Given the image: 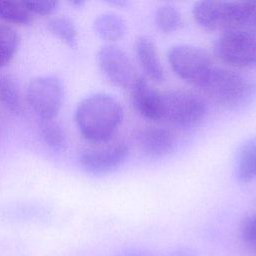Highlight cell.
Returning <instances> with one entry per match:
<instances>
[{
	"label": "cell",
	"instance_id": "cell-1",
	"mask_svg": "<svg viewBox=\"0 0 256 256\" xmlns=\"http://www.w3.org/2000/svg\"><path fill=\"white\" fill-rule=\"evenodd\" d=\"M124 118L121 103L107 93H95L79 102L74 120L80 135L91 143L109 142Z\"/></svg>",
	"mask_w": 256,
	"mask_h": 256
},
{
	"label": "cell",
	"instance_id": "cell-2",
	"mask_svg": "<svg viewBox=\"0 0 256 256\" xmlns=\"http://www.w3.org/2000/svg\"><path fill=\"white\" fill-rule=\"evenodd\" d=\"M197 89L215 105L233 110L251 100L256 92V85L241 73L214 66Z\"/></svg>",
	"mask_w": 256,
	"mask_h": 256
},
{
	"label": "cell",
	"instance_id": "cell-3",
	"mask_svg": "<svg viewBox=\"0 0 256 256\" xmlns=\"http://www.w3.org/2000/svg\"><path fill=\"white\" fill-rule=\"evenodd\" d=\"M195 22L207 31H229L248 28L249 0H205L196 2L192 8Z\"/></svg>",
	"mask_w": 256,
	"mask_h": 256
},
{
	"label": "cell",
	"instance_id": "cell-4",
	"mask_svg": "<svg viewBox=\"0 0 256 256\" xmlns=\"http://www.w3.org/2000/svg\"><path fill=\"white\" fill-rule=\"evenodd\" d=\"M207 113L206 101L193 91L172 89L162 92V120L175 127H197L205 120Z\"/></svg>",
	"mask_w": 256,
	"mask_h": 256
},
{
	"label": "cell",
	"instance_id": "cell-5",
	"mask_svg": "<svg viewBox=\"0 0 256 256\" xmlns=\"http://www.w3.org/2000/svg\"><path fill=\"white\" fill-rule=\"evenodd\" d=\"M214 53L223 63L236 68H256V30L240 28L222 32Z\"/></svg>",
	"mask_w": 256,
	"mask_h": 256
},
{
	"label": "cell",
	"instance_id": "cell-6",
	"mask_svg": "<svg viewBox=\"0 0 256 256\" xmlns=\"http://www.w3.org/2000/svg\"><path fill=\"white\" fill-rule=\"evenodd\" d=\"M167 59L179 78L197 88L215 66L206 50L190 44L172 46L167 53Z\"/></svg>",
	"mask_w": 256,
	"mask_h": 256
},
{
	"label": "cell",
	"instance_id": "cell-7",
	"mask_svg": "<svg viewBox=\"0 0 256 256\" xmlns=\"http://www.w3.org/2000/svg\"><path fill=\"white\" fill-rule=\"evenodd\" d=\"M64 88L55 76H38L27 87L26 100L41 121L54 120L63 104Z\"/></svg>",
	"mask_w": 256,
	"mask_h": 256
},
{
	"label": "cell",
	"instance_id": "cell-8",
	"mask_svg": "<svg viewBox=\"0 0 256 256\" xmlns=\"http://www.w3.org/2000/svg\"><path fill=\"white\" fill-rule=\"evenodd\" d=\"M97 64L104 77L118 88L131 90L139 78L129 55L114 44L101 47L97 53Z\"/></svg>",
	"mask_w": 256,
	"mask_h": 256
},
{
	"label": "cell",
	"instance_id": "cell-9",
	"mask_svg": "<svg viewBox=\"0 0 256 256\" xmlns=\"http://www.w3.org/2000/svg\"><path fill=\"white\" fill-rule=\"evenodd\" d=\"M129 155V146L124 142H117L83 151L79 156V164L90 175L104 176L119 169Z\"/></svg>",
	"mask_w": 256,
	"mask_h": 256
},
{
	"label": "cell",
	"instance_id": "cell-10",
	"mask_svg": "<svg viewBox=\"0 0 256 256\" xmlns=\"http://www.w3.org/2000/svg\"><path fill=\"white\" fill-rule=\"evenodd\" d=\"M135 143L143 155L158 159L166 157L175 150L177 136L167 127L147 126L136 131Z\"/></svg>",
	"mask_w": 256,
	"mask_h": 256
},
{
	"label": "cell",
	"instance_id": "cell-11",
	"mask_svg": "<svg viewBox=\"0 0 256 256\" xmlns=\"http://www.w3.org/2000/svg\"><path fill=\"white\" fill-rule=\"evenodd\" d=\"M131 101L136 112L150 121L162 120V92L139 76L131 88Z\"/></svg>",
	"mask_w": 256,
	"mask_h": 256
},
{
	"label": "cell",
	"instance_id": "cell-12",
	"mask_svg": "<svg viewBox=\"0 0 256 256\" xmlns=\"http://www.w3.org/2000/svg\"><path fill=\"white\" fill-rule=\"evenodd\" d=\"M135 53L142 70L149 79L159 83L165 79L164 68L152 39L139 36L135 41Z\"/></svg>",
	"mask_w": 256,
	"mask_h": 256
},
{
	"label": "cell",
	"instance_id": "cell-13",
	"mask_svg": "<svg viewBox=\"0 0 256 256\" xmlns=\"http://www.w3.org/2000/svg\"><path fill=\"white\" fill-rule=\"evenodd\" d=\"M95 34L102 40L114 43L121 40L127 32L126 21L118 14L103 13L96 17L93 23Z\"/></svg>",
	"mask_w": 256,
	"mask_h": 256
},
{
	"label": "cell",
	"instance_id": "cell-14",
	"mask_svg": "<svg viewBox=\"0 0 256 256\" xmlns=\"http://www.w3.org/2000/svg\"><path fill=\"white\" fill-rule=\"evenodd\" d=\"M235 172L241 183H249L256 179V137L247 140L239 148Z\"/></svg>",
	"mask_w": 256,
	"mask_h": 256
},
{
	"label": "cell",
	"instance_id": "cell-15",
	"mask_svg": "<svg viewBox=\"0 0 256 256\" xmlns=\"http://www.w3.org/2000/svg\"><path fill=\"white\" fill-rule=\"evenodd\" d=\"M0 104L12 114L21 115L24 112L21 90L14 77L9 74H0Z\"/></svg>",
	"mask_w": 256,
	"mask_h": 256
},
{
	"label": "cell",
	"instance_id": "cell-16",
	"mask_svg": "<svg viewBox=\"0 0 256 256\" xmlns=\"http://www.w3.org/2000/svg\"><path fill=\"white\" fill-rule=\"evenodd\" d=\"M48 31L68 47H78V30L74 22L67 17H54L47 22Z\"/></svg>",
	"mask_w": 256,
	"mask_h": 256
},
{
	"label": "cell",
	"instance_id": "cell-17",
	"mask_svg": "<svg viewBox=\"0 0 256 256\" xmlns=\"http://www.w3.org/2000/svg\"><path fill=\"white\" fill-rule=\"evenodd\" d=\"M20 46V35L11 26L0 23V68L8 65Z\"/></svg>",
	"mask_w": 256,
	"mask_h": 256
},
{
	"label": "cell",
	"instance_id": "cell-18",
	"mask_svg": "<svg viewBox=\"0 0 256 256\" xmlns=\"http://www.w3.org/2000/svg\"><path fill=\"white\" fill-rule=\"evenodd\" d=\"M156 25L163 33H175L184 26L181 12L171 4H163L158 7L155 15Z\"/></svg>",
	"mask_w": 256,
	"mask_h": 256
},
{
	"label": "cell",
	"instance_id": "cell-19",
	"mask_svg": "<svg viewBox=\"0 0 256 256\" xmlns=\"http://www.w3.org/2000/svg\"><path fill=\"white\" fill-rule=\"evenodd\" d=\"M0 19L12 24L28 25L33 20V15L24 5L23 1L0 0Z\"/></svg>",
	"mask_w": 256,
	"mask_h": 256
},
{
	"label": "cell",
	"instance_id": "cell-20",
	"mask_svg": "<svg viewBox=\"0 0 256 256\" xmlns=\"http://www.w3.org/2000/svg\"><path fill=\"white\" fill-rule=\"evenodd\" d=\"M40 136L44 143L54 151H61L64 149L67 142V135L60 123L55 120L41 121Z\"/></svg>",
	"mask_w": 256,
	"mask_h": 256
},
{
	"label": "cell",
	"instance_id": "cell-21",
	"mask_svg": "<svg viewBox=\"0 0 256 256\" xmlns=\"http://www.w3.org/2000/svg\"><path fill=\"white\" fill-rule=\"evenodd\" d=\"M23 3L32 15L40 16L52 14L59 5V2L55 0H24Z\"/></svg>",
	"mask_w": 256,
	"mask_h": 256
},
{
	"label": "cell",
	"instance_id": "cell-22",
	"mask_svg": "<svg viewBox=\"0 0 256 256\" xmlns=\"http://www.w3.org/2000/svg\"><path fill=\"white\" fill-rule=\"evenodd\" d=\"M240 236L246 244H256V213L243 218L240 225Z\"/></svg>",
	"mask_w": 256,
	"mask_h": 256
},
{
	"label": "cell",
	"instance_id": "cell-23",
	"mask_svg": "<svg viewBox=\"0 0 256 256\" xmlns=\"http://www.w3.org/2000/svg\"><path fill=\"white\" fill-rule=\"evenodd\" d=\"M248 29L256 30V0H249Z\"/></svg>",
	"mask_w": 256,
	"mask_h": 256
},
{
	"label": "cell",
	"instance_id": "cell-24",
	"mask_svg": "<svg viewBox=\"0 0 256 256\" xmlns=\"http://www.w3.org/2000/svg\"><path fill=\"white\" fill-rule=\"evenodd\" d=\"M70 4L75 8H81L82 6L85 5V1L84 0H72V1H70Z\"/></svg>",
	"mask_w": 256,
	"mask_h": 256
},
{
	"label": "cell",
	"instance_id": "cell-25",
	"mask_svg": "<svg viewBox=\"0 0 256 256\" xmlns=\"http://www.w3.org/2000/svg\"><path fill=\"white\" fill-rule=\"evenodd\" d=\"M125 256H150V255H147L143 252H140V251H131V252H128L125 254Z\"/></svg>",
	"mask_w": 256,
	"mask_h": 256
}]
</instances>
